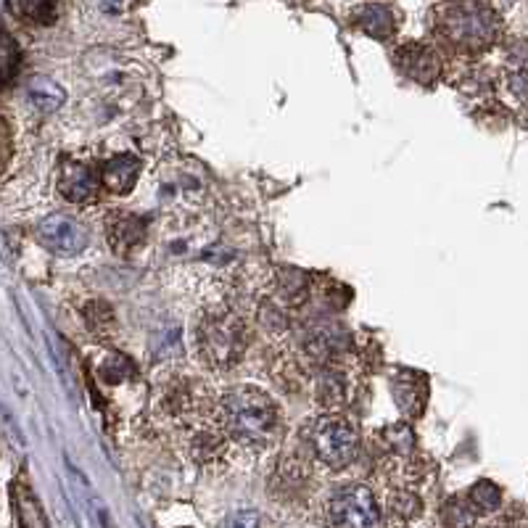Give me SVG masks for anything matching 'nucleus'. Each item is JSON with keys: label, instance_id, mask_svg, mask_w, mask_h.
<instances>
[{"label": "nucleus", "instance_id": "18", "mask_svg": "<svg viewBox=\"0 0 528 528\" xmlns=\"http://www.w3.org/2000/svg\"><path fill=\"white\" fill-rule=\"evenodd\" d=\"M391 507H394V513L396 515H402V518H412V515L418 513V497L415 494H407L402 492L399 497H394V502H391Z\"/></svg>", "mask_w": 528, "mask_h": 528}, {"label": "nucleus", "instance_id": "8", "mask_svg": "<svg viewBox=\"0 0 528 528\" xmlns=\"http://www.w3.org/2000/svg\"><path fill=\"white\" fill-rule=\"evenodd\" d=\"M143 235H146V220L138 214L117 212L114 217H109V243L119 254L138 246L143 241Z\"/></svg>", "mask_w": 528, "mask_h": 528}, {"label": "nucleus", "instance_id": "20", "mask_svg": "<svg viewBox=\"0 0 528 528\" xmlns=\"http://www.w3.org/2000/svg\"><path fill=\"white\" fill-rule=\"evenodd\" d=\"M225 528H259V515L254 513V510H241V513H233Z\"/></svg>", "mask_w": 528, "mask_h": 528}, {"label": "nucleus", "instance_id": "1", "mask_svg": "<svg viewBox=\"0 0 528 528\" xmlns=\"http://www.w3.org/2000/svg\"><path fill=\"white\" fill-rule=\"evenodd\" d=\"M222 410L233 439L246 447L264 449L280 436V412L264 391L238 386L222 399Z\"/></svg>", "mask_w": 528, "mask_h": 528}, {"label": "nucleus", "instance_id": "5", "mask_svg": "<svg viewBox=\"0 0 528 528\" xmlns=\"http://www.w3.org/2000/svg\"><path fill=\"white\" fill-rule=\"evenodd\" d=\"M312 444L317 457L328 468H346L357 457L360 433L346 418H320L312 428Z\"/></svg>", "mask_w": 528, "mask_h": 528}, {"label": "nucleus", "instance_id": "3", "mask_svg": "<svg viewBox=\"0 0 528 528\" xmlns=\"http://www.w3.org/2000/svg\"><path fill=\"white\" fill-rule=\"evenodd\" d=\"M441 30L462 48H484L497 32V19L486 6H449L441 16Z\"/></svg>", "mask_w": 528, "mask_h": 528}, {"label": "nucleus", "instance_id": "2", "mask_svg": "<svg viewBox=\"0 0 528 528\" xmlns=\"http://www.w3.org/2000/svg\"><path fill=\"white\" fill-rule=\"evenodd\" d=\"M330 528H383L381 507L365 486H344L328 502Z\"/></svg>", "mask_w": 528, "mask_h": 528}, {"label": "nucleus", "instance_id": "17", "mask_svg": "<svg viewBox=\"0 0 528 528\" xmlns=\"http://www.w3.org/2000/svg\"><path fill=\"white\" fill-rule=\"evenodd\" d=\"M444 521H447L449 528H468L473 523V513H470L468 507H460L457 502H452L444 510Z\"/></svg>", "mask_w": 528, "mask_h": 528}, {"label": "nucleus", "instance_id": "6", "mask_svg": "<svg viewBox=\"0 0 528 528\" xmlns=\"http://www.w3.org/2000/svg\"><path fill=\"white\" fill-rule=\"evenodd\" d=\"M37 238L45 249L59 254V257H74L88 246V230L72 217H64V214H53V217L40 222Z\"/></svg>", "mask_w": 528, "mask_h": 528}, {"label": "nucleus", "instance_id": "14", "mask_svg": "<svg viewBox=\"0 0 528 528\" xmlns=\"http://www.w3.org/2000/svg\"><path fill=\"white\" fill-rule=\"evenodd\" d=\"M394 396L399 407H402L407 415H420L423 410V402H426V386L423 381H407V378H399L394 383Z\"/></svg>", "mask_w": 528, "mask_h": 528}, {"label": "nucleus", "instance_id": "7", "mask_svg": "<svg viewBox=\"0 0 528 528\" xmlns=\"http://www.w3.org/2000/svg\"><path fill=\"white\" fill-rule=\"evenodd\" d=\"M396 61H399V66H402L407 77L423 82V85H428V82L439 77V59H436V53L428 45H404L402 51L396 53Z\"/></svg>", "mask_w": 528, "mask_h": 528}, {"label": "nucleus", "instance_id": "10", "mask_svg": "<svg viewBox=\"0 0 528 528\" xmlns=\"http://www.w3.org/2000/svg\"><path fill=\"white\" fill-rule=\"evenodd\" d=\"M138 172H140V162L135 159V156H114L109 164H106V169H103V183H106V188L114 193H127L135 185V180H138Z\"/></svg>", "mask_w": 528, "mask_h": 528}, {"label": "nucleus", "instance_id": "12", "mask_svg": "<svg viewBox=\"0 0 528 528\" xmlns=\"http://www.w3.org/2000/svg\"><path fill=\"white\" fill-rule=\"evenodd\" d=\"M27 93H30L32 103L37 109L43 111H56L59 106H64L66 96L64 90L51 80V77H32L30 85H27Z\"/></svg>", "mask_w": 528, "mask_h": 528}, {"label": "nucleus", "instance_id": "13", "mask_svg": "<svg viewBox=\"0 0 528 528\" xmlns=\"http://www.w3.org/2000/svg\"><path fill=\"white\" fill-rule=\"evenodd\" d=\"M357 24L373 37H389L394 30V19H391V11L386 6L357 8Z\"/></svg>", "mask_w": 528, "mask_h": 528}, {"label": "nucleus", "instance_id": "9", "mask_svg": "<svg viewBox=\"0 0 528 528\" xmlns=\"http://www.w3.org/2000/svg\"><path fill=\"white\" fill-rule=\"evenodd\" d=\"M59 188L64 193V198L74 201V204H80V201H88L96 193V175L90 172L85 164H69L61 172Z\"/></svg>", "mask_w": 528, "mask_h": 528}, {"label": "nucleus", "instance_id": "15", "mask_svg": "<svg viewBox=\"0 0 528 528\" xmlns=\"http://www.w3.org/2000/svg\"><path fill=\"white\" fill-rule=\"evenodd\" d=\"M19 45L8 32L0 30V85H6L8 80H14L16 69H19Z\"/></svg>", "mask_w": 528, "mask_h": 528}, {"label": "nucleus", "instance_id": "11", "mask_svg": "<svg viewBox=\"0 0 528 528\" xmlns=\"http://www.w3.org/2000/svg\"><path fill=\"white\" fill-rule=\"evenodd\" d=\"M14 507L22 528H48V518H45L43 507H40L37 497L24 481H16L14 484Z\"/></svg>", "mask_w": 528, "mask_h": 528}, {"label": "nucleus", "instance_id": "4", "mask_svg": "<svg viewBox=\"0 0 528 528\" xmlns=\"http://www.w3.org/2000/svg\"><path fill=\"white\" fill-rule=\"evenodd\" d=\"M198 346L204 360L214 367H228L241 357L243 330L233 315L206 317L198 328Z\"/></svg>", "mask_w": 528, "mask_h": 528}, {"label": "nucleus", "instance_id": "16", "mask_svg": "<svg viewBox=\"0 0 528 528\" xmlns=\"http://www.w3.org/2000/svg\"><path fill=\"white\" fill-rule=\"evenodd\" d=\"M470 502L478 507V510H494V507H499V489L494 484H489V481H484V484H478L476 489H473V494H470Z\"/></svg>", "mask_w": 528, "mask_h": 528}, {"label": "nucleus", "instance_id": "19", "mask_svg": "<svg viewBox=\"0 0 528 528\" xmlns=\"http://www.w3.org/2000/svg\"><path fill=\"white\" fill-rule=\"evenodd\" d=\"M16 11H19V14L35 16L37 22H51L53 14H56V6H48V3H37V6H19Z\"/></svg>", "mask_w": 528, "mask_h": 528}]
</instances>
